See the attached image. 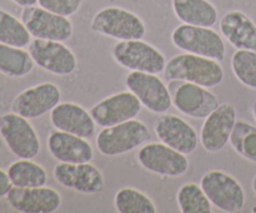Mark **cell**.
<instances>
[{"mask_svg":"<svg viewBox=\"0 0 256 213\" xmlns=\"http://www.w3.org/2000/svg\"><path fill=\"white\" fill-rule=\"evenodd\" d=\"M29 53L38 67L52 74L66 77L78 68L76 57L62 42L34 38L29 44Z\"/></svg>","mask_w":256,"mask_h":213,"instance_id":"obj_12","label":"cell"},{"mask_svg":"<svg viewBox=\"0 0 256 213\" xmlns=\"http://www.w3.org/2000/svg\"><path fill=\"white\" fill-rule=\"evenodd\" d=\"M55 180L62 187L84 194H96L104 189L105 179L98 167L86 163L59 162L52 169Z\"/></svg>","mask_w":256,"mask_h":213,"instance_id":"obj_14","label":"cell"},{"mask_svg":"<svg viewBox=\"0 0 256 213\" xmlns=\"http://www.w3.org/2000/svg\"><path fill=\"white\" fill-rule=\"evenodd\" d=\"M8 174L14 187H42L48 182L44 167L32 159L20 158L8 168Z\"/></svg>","mask_w":256,"mask_h":213,"instance_id":"obj_24","label":"cell"},{"mask_svg":"<svg viewBox=\"0 0 256 213\" xmlns=\"http://www.w3.org/2000/svg\"><path fill=\"white\" fill-rule=\"evenodd\" d=\"M62 100V92L54 83H42L20 92L12 103V112L35 119L52 112Z\"/></svg>","mask_w":256,"mask_h":213,"instance_id":"obj_16","label":"cell"},{"mask_svg":"<svg viewBox=\"0 0 256 213\" xmlns=\"http://www.w3.org/2000/svg\"><path fill=\"white\" fill-rule=\"evenodd\" d=\"M138 160L144 169L165 177H182L189 170L186 154L160 143H148L140 148Z\"/></svg>","mask_w":256,"mask_h":213,"instance_id":"obj_9","label":"cell"},{"mask_svg":"<svg viewBox=\"0 0 256 213\" xmlns=\"http://www.w3.org/2000/svg\"><path fill=\"white\" fill-rule=\"evenodd\" d=\"M10 207L22 213H54L62 205V195L54 188L14 187L6 194Z\"/></svg>","mask_w":256,"mask_h":213,"instance_id":"obj_17","label":"cell"},{"mask_svg":"<svg viewBox=\"0 0 256 213\" xmlns=\"http://www.w3.org/2000/svg\"><path fill=\"white\" fill-rule=\"evenodd\" d=\"M0 135L12 154L32 159L40 152V139L29 119L16 113L0 115Z\"/></svg>","mask_w":256,"mask_h":213,"instance_id":"obj_8","label":"cell"},{"mask_svg":"<svg viewBox=\"0 0 256 213\" xmlns=\"http://www.w3.org/2000/svg\"><path fill=\"white\" fill-rule=\"evenodd\" d=\"M12 188V183L10 180L8 172L0 169V198L6 197L9 190Z\"/></svg>","mask_w":256,"mask_h":213,"instance_id":"obj_31","label":"cell"},{"mask_svg":"<svg viewBox=\"0 0 256 213\" xmlns=\"http://www.w3.org/2000/svg\"><path fill=\"white\" fill-rule=\"evenodd\" d=\"M224 69L220 62L202 55L179 54L166 62L164 77L168 82L182 80L206 88H214L224 80Z\"/></svg>","mask_w":256,"mask_h":213,"instance_id":"obj_1","label":"cell"},{"mask_svg":"<svg viewBox=\"0 0 256 213\" xmlns=\"http://www.w3.org/2000/svg\"><path fill=\"white\" fill-rule=\"evenodd\" d=\"M238 122L236 108L232 103H220L219 107L205 118L200 130V143L209 153H218L226 147Z\"/></svg>","mask_w":256,"mask_h":213,"instance_id":"obj_13","label":"cell"},{"mask_svg":"<svg viewBox=\"0 0 256 213\" xmlns=\"http://www.w3.org/2000/svg\"><path fill=\"white\" fill-rule=\"evenodd\" d=\"M48 149L62 163H86L94 158V149L86 138L55 129L48 137Z\"/></svg>","mask_w":256,"mask_h":213,"instance_id":"obj_19","label":"cell"},{"mask_svg":"<svg viewBox=\"0 0 256 213\" xmlns=\"http://www.w3.org/2000/svg\"><path fill=\"white\" fill-rule=\"evenodd\" d=\"M232 69L245 87L256 90V52L238 49L232 58Z\"/></svg>","mask_w":256,"mask_h":213,"instance_id":"obj_29","label":"cell"},{"mask_svg":"<svg viewBox=\"0 0 256 213\" xmlns=\"http://www.w3.org/2000/svg\"><path fill=\"white\" fill-rule=\"evenodd\" d=\"M212 205L226 213H236L245 205V190L239 180L222 170H209L200 180Z\"/></svg>","mask_w":256,"mask_h":213,"instance_id":"obj_7","label":"cell"},{"mask_svg":"<svg viewBox=\"0 0 256 213\" xmlns=\"http://www.w3.org/2000/svg\"><path fill=\"white\" fill-rule=\"evenodd\" d=\"M22 22L29 30L30 35L38 39L64 43L72 38L74 32L69 18L35 5L22 9Z\"/></svg>","mask_w":256,"mask_h":213,"instance_id":"obj_11","label":"cell"},{"mask_svg":"<svg viewBox=\"0 0 256 213\" xmlns=\"http://www.w3.org/2000/svg\"><path fill=\"white\" fill-rule=\"evenodd\" d=\"M115 208L119 213H156V205L152 198L142 190L132 187L119 189L114 198Z\"/></svg>","mask_w":256,"mask_h":213,"instance_id":"obj_25","label":"cell"},{"mask_svg":"<svg viewBox=\"0 0 256 213\" xmlns=\"http://www.w3.org/2000/svg\"><path fill=\"white\" fill-rule=\"evenodd\" d=\"M149 128L142 122L130 119L128 122L105 127L98 133L96 143L98 150L106 157H116L125 154L142 147L149 142Z\"/></svg>","mask_w":256,"mask_h":213,"instance_id":"obj_2","label":"cell"},{"mask_svg":"<svg viewBox=\"0 0 256 213\" xmlns=\"http://www.w3.org/2000/svg\"><path fill=\"white\" fill-rule=\"evenodd\" d=\"M90 29L119 42L142 39L146 34V27L142 18L119 7H108L99 10L92 19Z\"/></svg>","mask_w":256,"mask_h":213,"instance_id":"obj_3","label":"cell"},{"mask_svg":"<svg viewBox=\"0 0 256 213\" xmlns=\"http://www.w3.org/2000/svg\"><path fill=\"white\" fill-rule=\"evenodd\" d=\"M50 122L55 129L90 138L95 133V120L89 112L76 103H59L50 112Z\"/></svg>","mask_w":256,"mask_h":213,"instance_id":"obj_20","label":"cell"},{"mask_svg":"<svg viewBox=\"0 0 256 213\" xmlns=\"http://www.w3.org/2000/svg\"><path fill=\"white\" fill-rule=\"evenodd\" d=\"M128 89L134 93L142 107L156 114H164L172 107V94L168 85L158 74L130 72L125 79Z\"/></svg>","mask_w":256,"mask_h":213,"instance_id":"obj_10","label":"cell"},{"mask_svg":"<svg viewBox=\"0 0 256 213\" xmlns=\"http://www.w3.org/2000/svg\"><path fill=\"white\" fill-rule=\"evenodd\" d=\"M169 90L172 105L182 114L194 119H205L220 105L209 88L182 80H170Z\"/></svg>","mask_w":256,"mask_h":213,"instance_id":"obj_6","label":"cell"},{"mask_svg":"<svg viewBox=\"0 0 256 213\" xmlns=\"http://www.w3.org/2000/svg\"><path fill=\"white\" fill-rule=\"evenodd\" d=\"M30 38L24 23L0 8V43L24 48L30 44Z\"/></svg>","mask_w":256,"mask_h":213,"instance_id":"obj_27","label":"cell"},{"mask_svg":"<svg viewBox=\"0 0 256 213\" xmlns=\"http://www.w3.org/2000/svg\"><path fill=\"white\" fill-rule=\"evenodd\" d=\"M115 62L132 72H144L159 74L164 72L166 59L154 45L142 39L122 40L112 48Z\"/></svg>","mask_w":256,"mask_h":213,"instance_id":"obj_5","label":"cell"},{"mask_svg":"<svg viewBox=\"0 0 256 213\" xmlns=\"http://www.w3.org/2000/svg\"><path fill=\"white\" fill-rule=\"evenodd\" d=\"M230 144L235 152L245 159L256 163V127L239 120L230 135Z\"/></svg>","mask_w":256,"mask_h":213,"instance_id":"obj_28","label":"cell"},{"mask_svg":"<svg viewBox=\"0 0 256 213\" xmlns=\"http://www.w3.org/2000/svg\"><path fill=\"white\" fill-rule=\"evenodd\" d=\"M154 130L160 142L186 155L192 154L199 144L196 130L179 115L164 113L155 123Z\"/></svg>","mask_w":256,"mask_h":213,"instance_id":"obj_18","label":"cell"},{"mask_svg":"<svg viewBox=\"0 0 256 213\" xmlns=\"http://www.w3.org/2000/svg\"><path fill=\"white\" fill-rule=\"evenodd\" d=\"M38 4L49 12L69 18L80 9L82 0H38Z\"/></svg>","mask_w":256,"mask_h":213,"instance_id":"obj_30","label":"cell"},{"mask_svg":"<svg viewBox=\"0 0 256 213\" xmlns=\"http://www.w3.org/2000/svg\"><path fill=\"white\" fill-rule=\"evenodd\" d=\"M178 205L182 213H212V202L196 183H185L179 188L176 194Z\"/></svg>","mask_w":256,"mask_h":213,"instance_id":"obj_26","label":"cell"},{"mask_svg":"<svg viewBox=\"0 0 256 213\" xmlns=\"http://www.w3.org/2000/svg\"><path fill=\"white\" fill-rule=\"evenodd\" d=\"M12 3H15L16 5L22 8H26V7H32V5L38 4V0H12Z\"/></svg>","mask_w":256,"mask_h":213,"instance_id":"obj_32","label":"cell"},{"mask_svg":"<svg viewBox=\"0 0 256 213\" xmlns=\"http://www.w3.org/2000/svg\"><path fill=\"white\" fill-rule=\"evenodd\" d=\"M142 108V104L136 95L128 90L115 93L100 100L90 109V114L99 127L105 128L135 119Z\"/></svg>","mask_w":256,"mask_h":213,"instance_id":"obj_15","label":"cell"},{"mask_svg":"<svg viewBox=\"0 0 256 213\" xmlns=\"http://www.w3.org/2000/svg\"><path fill=\"white\" fill-rule=\"evenodd\" d=\"M172 42L178 49L190 54L222 62L225 59V47L222 35L212 28L184 24L175 28L172 33Z\"/></svg>","mask_w":256,"mask_h":213,"instance_id":"obj_4","label":"cell"},{"mask_svg":"<svg viewBox=\"0 0 256 213\" xmlns=\"http://www.w3.org/2000/svg\"><path fill=\"white\" fill-rule=\"evenodd\" d=\"M252 117H254V119H255V122H256V102L254 103V105H252Z\"/></svg>","mask_w":256,"mask_h":213,"instance_id":"obj_34","label":"cell"},{"mask_svg":"<svg viewBox=\"0 0 256 213\" xmlns=\"http://www.w3.org/2000/svg\"><path fill=\"white\" fill-rule=\"evenodd\" d=\"M252 190H254V193L256 194V174H255V177L252 178Z\"/></svg>","mask_w":256,"mask_h":213,"instance_id":"obj_33","label":"cell"},{"mask_svg":"<svg viewBox=\"0 0 256 213\" xmlns=\"http://www.w3.org/2000/svg\"><path fill=\"white\" fill-rule=\"evenodd\" d=\"M172 10L182 23L198 27H214L219 18L209 0H172Z\"/></svg>","mask_w":256,"mask_h":213,"instance_id":"obj_22","label":"cell"},{"mask_svg":"<svg viewBox=\"0 0 256 213\" xmlns=\"http://www.w3.org/2000/svg\"><path fill=\"white\" fill-rule=\"evenodd\" d=\"M34 60L24 48L0 43V73L10 78H22L34 69Z\"/></svg>","mask_w":256,"mask_h":213,"instance_id":"obj_23","label":"cell"},{"mask_svg":"<svg viewBox=\"0 0 256 213\" xmlns=\"http://www.w3.org/2000/svg\"><path fill=\"white\" fill-rule=\"evenodd\" d=\"M222 37L236 49L256 52V24L242 10L225 13L219 23Z\"/></svg>","mask_w":256,"mask_h":213,"instance_id":"obj_21","label":"cell"}]
</instances>
